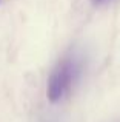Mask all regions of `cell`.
<instances>
[{
    "label": "cell",
    "mask_w": 120,
    "mask_h": 122,
    "mask_svg": "<svg viewBox=\"0 0 120 122\" xmlns=\"http://www.w3.org/2000/svg\"><path fill=\"white\" fill-rule=\"evenodd\" d=\"M102 2H105V0H94V3H102Z\"/></svg>",
    "instance_id": "2"
},
{
    "label": "cell",
    "mask_w": 120,
    "mask_h": 122,
    "mask_svg": "<svg viewBox=\"0 0 120 122\" xmlns=\"http://www.w3.org/2000/svg\"><path fill=\"white\" fill-rule=\"evenodd\" d=\"M80 71V63L77 57L68 56L54 66L48 81V99L51 102H59L69 93L72 83Z\"/></svg>",
    "instance_id": "1"
}]
</instances>
